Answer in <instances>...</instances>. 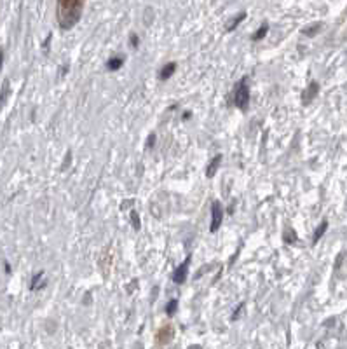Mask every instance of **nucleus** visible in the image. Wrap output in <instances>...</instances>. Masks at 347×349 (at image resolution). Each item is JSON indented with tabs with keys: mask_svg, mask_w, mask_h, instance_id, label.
<instances>
[{
	"mask_svg": "<svg viewBox=\"0 0 347 349\" xmlns=\"http://www.w3.org/2000/svg\"><path fill=\"white\" fill-rule=\"evenodd\" d=\"M234 103L241 110L248 109V105H250V84H248V77H243L239 80L234 93Z\"/></svg>",
	"mask_w": 347,
	"mask_h": 349,
	"instance_id": "f257e3e1",
	"label": "nucleus"
},
{
	"mask_svg": "<svg viewBox=\"0 0 347 349\" xmlns=\"http://www.w3.org/2000/svg\"><path fill=\"white\" fill-rule=\"evenodd\" d=\"M221 220H223V208L218 201H215L211 205V225H209V231L217 232L221 225Z\"/></svg>",
	"mask_w": 347,
	"mask_h": 349,
	"instance_id": "f03ea898",
	"label": "nucleus"
},
{
	"mask_svg": "<svg viewBox=\"0 0 347 349\" xmlns=\"http://www.w3.org/2000/svg\"><path fill=\"white\" fill-rule=\"evenodd\" d=\"M189 266H190V257H187L185 262H183V264H180V266H178L176 269H174V272H173V281H174L176 285L185 283L187 276H189Z\"/></svg>",
	"mask_w": 347,
	"mask_h": 349,
	"instance_id": "7ed1b4c3",
	"label": "nucleus"
},
{
	"mask_svg": "<svg viewBox=\"0 0 347 349\" xmlns=\"http://www.w3.org/2000/svg\"><path fill=\"white\" fill-rule=\"evenodd\" d=\"M61 4V17L65 14H70L72 11L79 14V7H80V0H60Z\"/></svg>",
	"mask_w": 347,
	"mask_h": 349,
	"instance_id": "20e7f679",
	"label": "nucleus"
},
{
	"mask_svg": "<svg viewBox=\"0 0 347 349\" xmlns=\"http://www.w3.org/2000/svg\"><path fill=\"white\" fill-rule=\"evenodd\" d=\"M317 91H319V84H317V82H311L309 89L304 93V103L307 105L309 101H313V100H314V96L317 95Z\"/></svg>",
	"mask_w": 347,
	"mask_h": 349,
	"instance_id": "39448f33",
	"label": "nucleus"
},
{
	"mask_svg": "<svg viewBox=\"0 0 347 349\" xmlns=\"http://www.w3.org/2000/svg\"><path fill=\"white\" fill-rule=\"evenodd\" d=\"M220 162H221V156L218 154V156L215 157V159H213V161L208 164V168H206V176H208V178H211L213 174L217 173V170H218V166H220Z\"/></svg>",
	"mask_w": 347,
	"mask_h": 349,
	"instance_id": "423d86ee",
	"label": "nucleus"
},
{
	"mask_svg": "<svg viewBox=\"0 0 347 349\" xmlns=\"http://www.w3.org/2000/svg\"><path fill=\"white\" fill-rule=\"evenodd\" d=\"M174 70H176V63H168V65L162 66L161 74H159L161 80H168V79H170L171 75L174 74Z\"/></svg>",
	"mask_w": 347,
	"mask_h": 349,
	"instance_id": "0eeeda50",
	"label": "nucleus"
},
{
	"mask_svg": "<svg viewBox=\"0 0 347 349\" xmlns=\"http://www.w3.org/2000/svg\"><path fill=\"white\" fill-rule=\"evenodd\" d=\"M42 278H44V272H37V274L32 278V283H30V290H37V288H40V286H44L46 285V281H42Z\"/></svg>",
	"mask_w": 347,
	"mask_h": 349,
	"instance_id": "6e6552de",
	"label": "nucleus"
},
{
	"mask_svg": "<svg viewBox=\"0 0 347 349\" xmlns=\"http://www.w3.org/2000/svg\"><path fill=\"white\" fill-rule=\"evenodd\" d=\"M122 65H124V60H122V58H110V60L107 61V68H109L110 72L119 70Z\"/></svg>",
	"mask_w": 347,
	"mask_h": 349,
	"instance_id": "1a4fd4ad",
	"label": "nucleus"
},
{
	"mask_svg": "<svg viewBox=\"0 0 347 349\" xmlns=\"http://www.w3.org/2000/svg\"><path fill=\"white\" fill-rule=\"evenodd\" d=\"M244 17H246V13H241V14H237V16H234L232 17V21L229 23V26H227V32H232L236 28V26L239 25V23L243 21Z\"/></svg>",
	"mask_w": 347,
	"mask_h": 349,
	"instance_id": "9d476101",
	"label": "nucleus"
},
{
	"mask_svg": "<svg viewBox=\"0 0 347 349\" xmlns=\"http://www.w3.org/2000/svg\"><path fill=\"white\" fill-rule=\"evenodd\" d=\"M326 229H328V222H326V220H325V222H323L321 225H319V227H317V229H316V232H314V244H316L317 241L321 239V236L326 232Z\"/></svg>",
	"mask_w": 347,
	"mask_h": 349,
	"instance_id": "9b49d317",
	"label": "nucleus"
},
{
	"mask_svg": "<svg viewBox=\"0 0 347 349\" xmlns=\"http://www.w3.org/2000/svg\"><path fill=\"white\" fill-rule=\"evenodd\" d=\"M267 32H269V25H267V23H264V25H262L260 28L256 30V33L253 35V40H262L265 35H267Z\"/></svg>",
	"mask_w": 347,
	"mask_h": 349,
	"instance_id": "f8f14e48",
	"label": "nucleus"
},
{
	"mask_svg": "<svg viewBox=\"0 0 347 349\" xmlns=\"http://www.w3.org/2000/svg\"><path fill=\"white\" fill-rule=\"evenodd\" d=\"M319 30H321V23H316V25H313L311 28H304V30H302V33L307 35V37H314V35H316Z\"/></svg>",
	"mask_w": 347,
	"mask_h": 349,
	"instance_id": "ddd939ff",
	"label": "nucleus"
},
{
	"mask_svg": "<svg viewBox=\"0 0 347 349\" xmlns=\"http://www.w3.org/2000/svg\"><path fill=\"white\" fill-rule=\"evenodd\" d=\"M131 223H133V229H135V231L142 229V222H140V217L136 211H131Z\"/></svg>",
	"mask_w": 347,
	"mask_h": 349,
	"instance_id": "4468645a",
	"label": "nucleus"
},
{
	"mask_svg": "<svg viewBox=\"0 0 347 349\" xmlns=\"http://www.w3.org/2000/svg\"><path fill=\"white\" fill-rule=\"evenodd\" d=\"M176 309H178V301H176V299L170 301V304L166 305V313L170 314V316H173V314L176 313Z\"/></svg>",
	"mask_w": 347,
	"mask_h": 349,
	"instance_id": "2eb2a0df",
	"label": "nucleus"
},
{
	"mask_svg": "<svg viewBox=\"0 0 347 349\" xmlns=\"http://www.w3.org/2000/svg\"><path fill=\"white\" fill-rule=\"evenodd\" d=\"M295 239H297V236L293 234L291 231H286V234H284V241H286V243H291V241H295Z\"/></svg>",
	"mask_w": 347,
	"mask_h": 349,
	"instance_id": "dca6fc26",
	"label": "nucleus"
},
{
	"mask_svg": "<svg viewBox=\"0 0 347 349\" xmlns=\"http://www.w3.org/2000/svg\"><path fill=\"white\" fill-rule=\"evenodd\" d=\"M154 143H156V135H150L148 136V142H147V148H152L154 147Z\"/></svg>",
	"mask_w": 347,
	"mask_h": 349,
	"instance_id": "f3484780",
	"label": "nucleus"
},
{
	"mask_svg": "<svg viewBox=\"0 0 347 349\" xmlns=\"http://www.w3.org/2000/svg\"><path fill=\"white\" fill-rule=\"evenodd\" d=\"M131 44H133V48H138V37L136 35H131Z\"/></svg>",
	"mask_w": 347,
	"mask_h": 349,
	"instance_id": "a211bd4d",
	"label": "nucleus"
},
{
	"mask_svg": "<svg viewBox=\"0 0 347 349\" xmlns=\"http://www.w3.org/2000/svg\"><path fill=\"white\" fill-rule=\"evenodd\" d=\"M2 65H4V51L0 49V70H2Z\"/></svg>",
	"mask_w": 347,
	"mask_h": 349,
	"instance_id": "6ab92c4d",
	"label": "nucleus"
}]
</instances>
